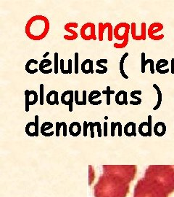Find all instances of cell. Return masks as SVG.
Listing matches in <instances>:
<instances>
[{"label":"cell","instance_id":"45","mask_svg":"<svg viewBox=\"0 0 174 197\" xmlns=\"http://www.w3.org/2000/svg\"><path fill=\"white\" fill-rule=\"evenodd\" d=\"M49 51H47V52H46V53L43 55V58H44V59H45V58H47V56H49Z\"/></svg>","mask_w":174,"mask_h":197},{"label":"cell","instance_id":"15","mask_svg":"<svg viewBox=\"0 0 174 197\" xmlns=\"http://www.w3.org/2000/svg\"><path fill=\"white\" fill-rule=\"evenodd\" d=\"M129 53H125L123 54V56L121 57V62H120V66H119V67H120V72H121V75H122V77H123V78L125 79H129V76L125 74V72H124V69H123V64H124V61L125 58H126L128 56H129Z\"/></svg>","mask_w":174,"mask_h":197},{"label":"cell","instance_id":"25","mask_svg":"<svg viewBox=\"0 0 174 197\" xmlns=\"http://www.w3.org/2000/svg\"><path fill=\"white\" fill-rule=\"evenodd\" d=\"M29 92H30L29 90H26V91H25V97H26V98H25V102H26L25 108H26V112L29 111V106H30V104H29V102H30V101H29Z\"/></svg>","mask_w":174,"mask_h":197},{"label":"cell","instance_id":"27","mask_svg":"<svg viewBox=\"0 0 174 197\" xmlns=\"http://www.w3.org/2000/svg\"><path fill=\"white\" fill-rule=\"evenodd\" d=\"M79 53H75V75L79 74Z\"/></svg>","mask_w":174,"mask_h":197},{"label":"cell","instance_id":"2","mask_svg":"<svg viewBox=\"0 0 174 197\" xmlns=\"http://www.w3.org/2000/svg\"><path fill=\"white\" fill-rule=\"evenodd\" d=\"M81 38L84 40H96V31H95V24L93 23L88 22L83 24L81 29Z\"/></svg>","mask_w":174,"mask_h":197},{"label":"cell","instance_id":"29","mask_svg":"<svg viewBox=\"0 0 174 197\" xmlns=\"http://www.w3.org/2000/svg\"><path fill=\"white\" fill-rule=\"evenodd\" d=\"M39 88H40V104L41 105H43L44 104V90H45V85L44 84H40L39 85Z\"/></svg>","mask_w":174,"mask_h":197},{"label":"cell","instance_id":"5","mask_svg":"<svg viewBox=\"0 0 174 197\" xmlns=\"http://www.w3.org/2000/svg\"><path fill=\"white\" fill-rule=\"evenodd\" d=\"M93 61L91 59H86L81 64V71L86 75L94 74Z\"/></svg>","mask_w":174,"mask_h":197},{"label":"cell","instance_id":"30","mask_svg":"<svg viewBox=\"0 0 174 197\" xmlns=\"http://www.w3.org/2000/svg\"><path fill=\"white\" fill-rule=\"evenodd\" d=\"M145 53H142V73H145Z\"/></svg>","mask_w":174,"mask_h":197},{"label":"cell","instance_id":"33","mask_svg":"<svg viewBox=\"0 0 174 197\" xmlns=\"http://www.w3.org/2000/svg\"><path fill=\"white\" fill-rule=\"evenodd\" d=\"M74 102L77 105H83L82 102H79V91H74Z\"/></svg>","mask_w":174,"mask_h":197},{"label":"cell","instance_id":"35","mask_svg":"<svg viewBox=\"0 0 174 197\" xmlns=\"http://www.w3.org/2000/svg\"><path fill=\"white\" fill-rule=\"evenodd\" d=\"M64 123L65 122H62V123L57 122L56 123V135H57V137H59V135H60V127L63 126Z\"/></svg>","mask_w":174,"mask_h":197},{"label":"cell","instance_id":"23","mask_svg":"<svg viewBox=\"0 0 174 197\" xmlns=\"http://www.w3.org/2000/svg\"><path fill=\"white\" fill-rule=\"evenodd\" d=\"M29 96L33 98V101L31 103L30 105H34L35 104H36V102H38V98H39L38 97V94L35 91H30V92H29Z\"/></svg>","mask_w":174,"mask_h":197},{"label":"cell","instance_id":"39","mask_svg":"<svg viewBox=\"0 0 174 197\" xmlns=\"http://www.w3.org/2000/svg\"><path fill=\"white\" fill-rule=\"evenodd\" d=\"M89 126V127H91V137L94 138V127L95 126L94 123H93L92 122H89L88 123Z\"/></svg>","mask_w":174,"mask_h":197},{"label":"cell","instance_id":"17","mask_svg":"<svg viewBox=\"0 0 174 197\" xmlns=\"http://www.w3.org/2000/svg\"><path fill=\"white\" fill-rule=\"evenodd\" d=\"M32 63H34L35 64H38V61L37 60H35V59H30L29 61H28L26 64V71L28 73V74L30 75H33L35 74V73H36L38 72V69H36V70H33V69H30V65L32 64Z\"/></svg>","mask_w":174,"mask_h":197},{"label":"cell","instance_id":"9","mask_svg":"<svg viewBox=\"0 0 174 197\" xmlns=\"http://www.w3.org/2000/svg\"><path fill=\"white\" fill-rule=\"evenodd\" d=\"M69 132L73 137H77L81 132V126L79 122H73L69 127Z\"/></svg>","mask_w":174,"mask_h":197},{"label":"cell","instance_id":"32","mask_svg":"<svg viewBox=\"0 0 174 197\" xmlns=\"http://www.w3.org/2000/svg\"><path fill=\"white\" fill-rule=\"evenodd\" d=\"M35 133L36 137H38L39 135V116H35Z\"/></svg>","mask_w":174,"mask_h":197},{"label":"cell","instance_id":"44","mask_svg":"<svg viewBox=\"0 0 174 197\" xmlns=\"http://www.w3.org/2000/svg\"><path fill=\"white\" fill-rule=\"evenodd\" d=\"M171 74H174V58L171 59Z\"/></svg>","mask_w":174,"mask_h":197},{"label":"cell","instance_id":"41","mask_svg":"<svg viewBox=\"0 0 174 197\" xmlns=\"http://www.w3.org/2000/svg\"><path fill=\"white\" fill-rule=\"evenodd\" d=\"M72 63H73V61L72 59H68V72H69V75H71L72 74Z\"/></svg>","mask_w":174,"mask_h":197},{"label":"cell","instance_id":"40","mask_svg":"<svg viewBox=\"0 0 174 197\" xmlns=\"http://www.w3.org/2000/svg\"><path fill=\"white\" fill-rule=\"evenodd\" d=\"M83 105H86L87 103V91H83Z\"/></svg>","mask_w":174,"mask_h":197},{"label":"cell","instance_id":"37","mask_svg":"<svg viewBox=\"0 0 174 197\" xmlns=\"http://www.w3.org/2000/svg\"><path fill=\"white\" fill-rule=\"evenodd\" d=\"M88 127H89V124H88L87 121H84V122H83V136H84V137H87V136Z\"/></svg>","mask_w":174,"mask_h":197},{"label":"cell","instance_id":"11","mask_svg":"<svg viewBox=\"0 0 174 197\" xmlns=\"http://www.w3.org/2000/svg\"><path fill=\"white\" fill-rule=\"evenodd\" d=\"M101 92H100L99 91H92L91 92H90L89 95V102L92 105H99L102 102V100H99L98 102H94V100L96 98H99L100 96H101Z\"/></svg>","mask_w":174,"mask_h":197},{"label":"cell","instance_id":"12","mask_svg":"<svg viewBox=\"0 0 174 197\" xmlns=\"http://www.w3.org/2000/svg\"><path fill=\"white\" fill-rule=\"evenodd\" d=\"M166 131V127L164 123L158 122L157 123L154 127V132L158 137H162L165 135Z\"/></svg>","mask_w":174,"mask_h":197},{"label":"cell","instance_id":"8","mask_svg":"<svg viewBox=\"0 0 174 197\" xmlns=\"http://www.w3.org/2000/svg\"><path fill=\"white\" fill-rule=\"evenodd\" d=\"M52 64V61L49 59H47V58H45L42 61H41V63L39 64V70L40 71L41 73L45 75H47V74H50V73L52 72V69H49V70H46L45 68L47 67V66H51Z\"/></svg>","mask_w":174,"mask_h":197},{"label":"cell","instance_id":"13","mask_svg":"<svg viewBox=\"0 0 174 197\" xmlns=\"http://www.w3.org/2000/svg\"><path fill=\"white\" fill-rule=\"evenodd\" d=\"M142 93V91H140V90H137V91H133L131 93V98H135L137 101L136 102H134V101H131L129 102L130 104H131V105H139V104H140L142 103V98H139L138 96H137V94H139V95H141Z\"/></svg>","mask_w":174,"mask_h":197},{"label":"cell","instance_id":"31","mask_svg":"<svg viewBox=\"0 0 174 197\" xmlns=\"http://www.w3.org/2000/svg\"><path fill=\"white\" fill-rule=\"evenodd\" d=\"M150 63V72L152 74H155V69H154V61L152 59H146L145 61V66Z\"/></svg>","mask_w":174,"mask_h":197},{"label":"cell","instance_id":"18","mask_svg":"<svg viewBox=\"0 0 174 197\" xmlns=\"http://www.w3.org/2000/svg\"><path fill=\"white\" fill-rule=\"evenodd\" d=\"M110 24V23L107 22L105 24H103V23L100 22L99 23V40L102 41L103 40V34L104 31L105 30V29L108 28L109 26V25Z\"/></svg>","mask_w":174,"mask_h":197},{"label":"cell","instance_id":"28","mask_svg":"<svg viewBox=\"0 0 174 197\" xmlns=\"http://www.w3.org/2000/svg\"><path fill=\"white\" fill-rule=\"evenodd\" d=\"M64 67H65L64 59H60V70H61V72L64 75H69L68 71L65 70Z\"/></svg>","mask_w":174,"mask_h":197},{"label":"cell","instance_id":"6","mask_svg":"<svg viewBox=\"0 0 174 197\" xmlns=\"http://www.w3.org/2000/svg\"><path fill=\"white\" fill-rule=\"evenodd\" d=\"M115 102L118 105H127L128 104V94L125 91H120L116 94L115 97Z\"/></svg>","mask_w":174,"mask_h":197},{"label":"cell","instance_id":"10","mask_svg":"<svg viewBox=\"0 0 174 197\" xmlns=\"http://www.w3.org/2000/svg\"><path fill=\"white\" fill-rule=\"evenodd\" d=\"M124 133L128 137L131 136H136V123L134 122L128 123L124 127Z\"/></svg>","mask_w":174,"mask_h":197},{"label":"cell","instance_id":"14","mask_svg":"<svg viewBox=\"0 0 174 197\" xmlns=\"http://www.w3.org/2000/svg\"><path fill=\"white\" fill-rule=\"evenodd\" d=\"M168 65V61L166 59H160L157 62L156 66H155V70L158 73H160L161 75H163V72L162 71V68L165 67Z\"/></svg>","mask_w":174,"mask_h":197},{"label":"cell","instance_id":"3","mask_svg":"<svg viewBox=\"0 0 174 197\" xmlns=\"http://www.w3.org/2000/svg\"><path fill=\"white\" fill-rule=\"evenodd\" d=\"M79 26V24L75 22H70L66 24L65 26V30L68 32L70 33V36L68 35H64V38L67 39V40H74V39L78 38V34L77 32L74 30H73L71 28H77Z\"/></svg>","mask_w":174,"mask_h":197},{"label":"cell","instance_id":"34","mask_svg":"<svg viewBox=\"0 0 174 197\" xmlns=\"http://www.w3.org/2000/svg\"><path fill=\"white\" fill-rule=\"evenodd\" d=\"M148 126H149V136L152 135V116H148Z\"/></svg>","mask_w":174,"mask_h":197},{"label":"cell","instance_id":"42","mask_svg":"<svg viewBox=\"0 0 174 197\" xmlns=\"http://www.w3.org/2000/svg\"><path fill=\"white\" fill-rule=\"evenodd\" d=\"M116 123L118 126V136L119 137H121V135H122V125H121L120 122H117Z\"/></svg>","mask_w":174,"mask_h":197},{"label":"cell","instance_id":"36","mask_svg":"<svg viewBox=\"0 0 174 197\" xmlns=\"http://www.w3.org/2000/svg\"><path fill=\"white\" fill-rule=\"evenodd\" d=\"M94 125H95V126L97 127L98 136H99V137H101V136H102V133H101V124H100V122H98V121H96V122L94 123Z\"/></svg>","mask_w":174,"mask_h":197},{"label":"cell","instance_id":"24","mask_svg":"<svg viewBox=\"0 0 174 197\" xmlns=\"http://www.w3.org/2000/svg\"><path fill=\"white\" fill-rule=\"evenodd\" d=\"M128 43H129V36L125 37L124 40L122 42V43H115L114 48H123L126 47V45H128Z\"/></svg>","mask_w":174,"mask_h":197},{"label":"cell","instance_id":"22","mask_svg":"<svg viewBox=\"0 0 174 197\" xmlns=\"http://www.w3.org/2000/svg\"><path fill=\"white\" fill-rule=\"evenodd\" d=\"M52 127H53V124H52V123L50 122L44 123L41 127V133L43 135V134L45 133V131H47V130L48 129H52Z\"/></svg>","mask_w":174,"mask_h":197},{"label":"cell","instance_id":"21","mask_svg":"<svg viewBox=\"0 0 174 197\" xmlns=\"http://www.w3.org/2000/svg\"><path fill=\"white\" fill-rule=\"evenodd\" d=\"M102 94H105L107 95V98H106V104L107 105H110V95L111 94H114L115 91H112V90H110V86H107V89L105 91H102Z\"/></svg>","mask_w":174,"mask_h":197},{"label":"cell","instance_id":"7","mask_svg":"<svg viewBox=\"0 0 174 197\" xmlns=\"http://www.w3.org/2000/svg\"><path fill=\"white\" fill-rule=\"evenodd\" d=\"M58 96H59V94H58L57 91H51L49 92L47 95V98H46L47 103L49 105H54V104L58 105L59 104Z\"/></svg>","mask_w":174,"mask_h":197},{"label":"cell","instance_id":"43","mask_svg":"<svg viewBox=\"0 0 174 197\" xmlns=\"http://www.w3.org/2000/svg\"><path fill=\"white\" fill-rule=\"evenodd\" d=\"M104 135L106 137V136L108 135V123L107 122H104Z\"/></svg>","mask_w":174,"mask_h":197},{"label":"cell","instance_id":"4","mask_svg":"<svg viewBox=\"0 0 174 197\" xmlns=\"http://www.w3.org/2000/svg\"><path fill=\"white\" fill-rule=\"evenodd\" d=\"M163 26L160 23H154V24H151L150 28L148 29V34L150 38L153 39V40H156L155 35V34L161 30H163Z\"/></svg>","mask_w":174,"mask_h":197},{"label":"cell","instance_id":"16","mask_svg":"<svg viewBox=\"0 0 174 197\" xmlns=\"http://www.w3.org/2000/svg\"><path fill=\"white\" fill-rule=\"evenodd\" d=\"M153 87L155 89V90L157 91V92H158V103H157L156 106L154 108H153V110H157L158 109L160 108V105H161V103H162L163 102V94L161 93V91L160 89V88H159V86L157 84H153Z\"/></svg>","mask_w":174,"mask_h":197},{"label":"cell","instance_id":"26","mask_svg":"<svg viewBox=\"0 0 174 197\" xmlns=\"http://www.w3.org/2000/svg\"><path fill=\"white\" fill-rule=\"evenodd\" d=\"M54 74H58V53H54Z\"/></svg>","mask_w":174,"mask_h":197},{"label":"cell","instance_id":"1","mask_svg":"<svg viewBox=\"0 0 174 197\" xmlns=\"http://www.w3.org/2000/svg\"><path fill=\"white\" fill-rule=\"evenodd\" d=\"M49 31V22L43 16H35L28 20L25 31L27 37L32 40H41Z\"/></svg>","mask_w":174,"mask_h":197},{"label":"cell","instance_id":"19","mask_svg":"<svg viewBox=\"0 0 174 197\" xmlns=\"http://www.w3.org/2000/svg\"><path fill=\"white\" fill-rule=\"evenodd\" d=\"M136 26H137V24H136V23H132L131 24V34H132V37H133L134 39H135V40H144V39L142 37V36L141 34L139 35H137V27H136Z\"/></svg>","mask_w":174,"mask_h":197},{"label":"cell","instance_id":"38","mask_svg":"<svg viewBox=\"0 0 174 197\" xmlns=\"http://www.w3.org/2000/svg\"><path fill=\"white\" fill-rule=\"evenodd\" d=\"M116 126H117L116 123H114V122L111 123V135H112V137L115 135V129Z\"/></svg>","mask_w":174,"mask_h":197},{"label":"cell","instance_id":"20","mask_svg":"<svg viewBox=\"0 0 174 197\" xmlns=\"http://www.w3.org/2000/svg\"><path fill=\"white\" fill-rule=\"evenodd\" d=\"M108 62V59H99L98 61H96V66H98L99 67L102 68V70L101 71V72H100L98 74H100V75H103V74H105V73L108 72V67H106L105 66H104V65L102 64V63H104V64H107V63Z\"/></svg>","mask_w":174,"mask_h":197}]
</instances>
